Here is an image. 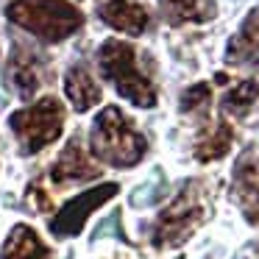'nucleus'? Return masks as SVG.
<instances>
[{"label": "nucleus", "mask_w": 259, "mask_h": 259, "mask_svg": "<svg viewBox=\"0 0 259 259\" xmlns=\"http://www.w3.org/2000/svg\"><path fill=\"white\" fill-rule=\"evenodd\" d=\"M206 190L201 181H187L176 198L156 214L151 226V242L153 248H176L192 237V231L206 220Z\"/></svg>", "instance_id": "4"}, {"label": "nucleus", "mask_w": 259, "mask_h": 259, "mask_svg": "<svg viewBox=\"0 0 259 259\" xmlns=\"http://www.w3.org/2000/svg\"><path fill=\"white\" fill-rule=\"evenodd\" d=\"M9 84L23 101H31L39 90V67H36V56L25 48H14L12 59H9Z\"/></svg>", "instance_id": "12"}, {"label": "nucleus", "mask_w": 259, "mask_h": 259, "mask_svg": "<svg viewBox=\"0 0 259 259\" xmlns=\"http://www.w3.org/2000/svg\"><path fill=\"white\" fill-rule=\"evenodd\" d=\"M0 259H53V253L31 226L20 223L9 231Z\"/></svg>", "instance_id": "11"}, {"label": "nucleus", "mask_w": 259, "mask_h": 259, "mask_svg": "<svg viewBox=\"0 0 259 259\" xmlns=\"http://www.w3.org/2000/svg\"><path fill=\"white\" fill-rule=\"evenodd\" d=\"M6 17L48 45L70 39L84 25L81 9H75L70 0H12L6 6Z\"/></svg>", "instance_id": "2"}, {"label": "nucleus", "mask_w": 259, "mask_h": 259, "mask_svg": "<svg viewBox=\"0 0 259 259\" xmlns=\"http://www.w3.org/2000/svg\"><path fill=\"white\" fill-rule=\"evenodd\" d=\"M231 125L229 123H214L212 128L206 131V134L198 140V145H195V159L198 162H214V159H220V156H226L229 153V148H231Z\"/></svg>", "instance_id": "15"}, {"label": "nucleus", "mask_w": 259, "mask_h": 259, "mask_svg": "<svg viewBox=\"0 0 259 259\" xmlns=\"http://www.w3.org/2000/svg\"><path fill=\"white\" fill-rule=\"evenodd\" d=\"M98 70L128 103L140 109L156 106V87L142 70L134 45L123 39H106L98 48Z\"/></svg>", "instance_id": "3"}, {"label": "nucleus", "mask_w": 259, "mask_h": 259, "mask_svg": "<svg viewBox=\"0 0 259 259\" xmlns=\"http://www.w3.org/2000/svg\"><path fill=\"white\" fill-rule=\"evenodd\" d=\"M231 192L240 203L248 223L259 226V156L248 148L234 164V179H231Z\"/></svg>", "instance_id": "8"}, {"label": "nucleus", "mask_w": 259, "mask_h": 259, "mask_svg": "<svg viewBox=\"0 0 259 259\" xmlns=\"http://www.w3.org/2000/svg\"><path fill=\"white\" fill-rule=\"evenodd\" d=\"M64 120H67V109L59 98H39L31 106L17 109L9 117V125L20 145V153L34 156L64 134Z\"/></svg>", "instance_id": "5"}, {"label": "nucleus", "mask_w": 259, "mask_h": 259, "mask_svg": "<svg viewBox=\"0 0 259 259\" xmlns=\"http://www.w3.org/2000/svg\"><path fill=\"white\" fill-rule=\"evenodd\" d=\"M179 259H181V256H179Z\"/></svg>", "instance_id": "19"}, {"label": "nucleus", "mask_w": 259, "mask_h": 259, "mask_svg": "<svg viewBox=\"0 0 259 259\" xmlns=\"http://www.w3.org/2000/svg\"><path fill=\"white\" fill-rule=\"evenodd\" d=\"M248 259H259V253H251V256H248Z\"/></svg>", "instance_id": "18"}, {"label": "nucleus", "mask_w": 259, "mask_h": 259, "mask_svg": "<svg viewBox=\"0 0 259 259\" xmlns=\"http://www.w3.org/2000/svg\"><path fill=\"white\" fill-rule=\"evenodd\" d=\"M256 98H259V84H256L253 78H248V81H240V84L231 87V90L223 95L220 106H223L226 114L242 117V114L251 112V106L256 103Z\"/></svg>", "instance_id": "16"}, {"label": "nucleus", "mask_w": 259, "mask_h": 259, "mask_svg": "<svg viewBox=\"0 0 259 259\" xmlns=\"http://www.w3.org/2000/svg\"><path fill=\"white\" fill-rule=\"evenodd\" d=\"M101 176L98 164L90 159L87 148L81 145V137H73V140L64 145V151L56 156V162L51 164V181L56 187H67V184H84V181H92Z\"/></svg>", "instance_id": "7"}, {"label": "nucleus", "mask_w": 259, "mask_h": 259, "mask_svg": "<svg viewBox=\"0 0 259 259\" xmlns=\"http://www.w3.org/2000/svg\"><path fill=\"white\" fill-rule=\"evenodd\" d=\"M64 95L75 112H90L101 103V87L84 64H73L64 73Z\"/></svg>", "instance_id": "10"}, {"label": "nucleus", "mask_w": 259, "mask_h": 259, "mask_svg": "<svg viewBox=\"0 0 259 259\" xmlns=\"http://www.w3.org/2000/svg\"><path fill=\"white\" fill-rule=\"evenodd\" d=\"M159 9L170 25L209 23L218 14L214 0H159Z\"/></svg>", "instance_id": "14"}, {"label": "nucleus", "mask_w": 259, "mask_h": 259, "mask_svg": "<svg viewBox=\"0 0 259 259\" xmlns=\"http://www.w3.org/2000/svg\"><path fill=\"white\" fill-rule=\"evenodd\" d=\"M90 153L98 162L109 164V167L128 170L145 159L148 140L137 131V125L117 106H106L92 120Z\"/></svg>", "instance_id": "1"}, {"label": "nucleus", "mask_w": 259, "mask_h": 259, "mask_svg": "<svg viewBox=\"0 0 259 259\" xmlns=\"http://www.w3.org/2000/svg\"><path fill=\"white\" fill-rule=\"evenodd\" d=\"M117 192H120V184H114V181H106V184H101V187L78 192V195L70 198V201L59 209V214L51 218V226H48L51 234L62 237V240L64 237H78L81 231H84L87 220H90L106 201H112Z\"/></svg>", "instance_id": "6"}, {"label": "nucleus", "mask_w": 259, "mask_h": 259, "mask_svg": "<svg viewBox=\"0 0 259 259\" xmlns=\"http://www.w3.org/2000/svg\"><path fill=\"white\" fill-rule=\"evenodd\" d=\"M209 98H212V90L209 84H192L190 90L181 95V112H198V109H206L209 106Z\"/></svg>", "instance_id": "17"}, {"label": "nucleus", "mask_w": 259, "mask_h": 259, "mask_svg": "<svg viewBox=\"0 0 259 259\" xmlns=\"http://www.w3.org/2000/svg\"><path fill=\"white\" fill-rule=\"evenodd\" d=\"M98 17L109 25V28L120 31L125 36H140L148 31V17L145 6L134 3V0H106L101 9H98Z\"/></svg>", "instance_id": "9"}, {"label": "nucleus", "mask_w": 259, "mask_h": 259, "mask_svg": "<svg viewBox=\"0 0 259 259\" xmlns=\"http://www.w3.org/2000/svg\"><path fill=\"white\" fill-rule=\"evenodd\" d=\"M253 56H259V9H253L242 20L237 34L226 45V62L229 64H245Z\"/></svg>", "instance_id": "13"}]
</instances>
